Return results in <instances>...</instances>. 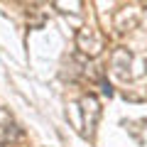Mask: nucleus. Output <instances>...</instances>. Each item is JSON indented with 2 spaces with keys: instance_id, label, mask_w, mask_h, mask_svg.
Masks as SVG:
<instances>
[{
  "instance_id": "1",
  "label": "nucleus",
  "mask_w": 147,
  "mask_h": 147,
  "mask_svg": "<svg viewBox=\"0 0 147 147\" xmlns=\"http://www.w3.org/2000/svg\"><path fill=\"white\" fill-rule=\"evenodd\" d=\"M79 49L86 52L88 57H96V54H100V49H103V39H100V34H96L93 30H81L79 32Z\"/></svg>"
},
{
  "instance_id": "2",
  "label": "nucleus",
  "mask_w": 147,
  "mask_h": 147,
  "mask_svg": "<svg viewBox=\"0 0 147 147\" xmlns=\"http://www.w3.org/2000/svg\"><path fill=\"white\" fill-rule=\"evenodd\" d=\"M81 105H84L86 125L93 127L96 120H98V115H100V105H98V100H96V96H84V98H81Z\"/></svg>"
},
{
  "instance_id": "3",
  "label": "nucleus",
  "mask_w": 147,
  "mask_h": 147,
  "mask_svg": "<svg viewBox=\"0 0 147 147\" xmlns=\"http://www.w3.org/2000/svg\"><path fill=\"white\" fill-rule=\"evenodd\" d=\"M130 66V54L125 52V49H118L115 54H113V69H115L120 76H125V69Z\"/></svg>"
},
{
  "instance_id": "4",
  "label": "nucleus",
  "mask_w": 147,
  "mask_h": 147,
  "mask_svg": "<svg viewBox=\"0 0 147 147\" xmlns=\"http://www.w3.org/2000/svg\"><path fill=\"white\" fill-rule=\"evenodd\" d=\"M10 123H12V118L5 113V108H0V125H3V127H10Z\"/></svg>"
}]
</instances>
